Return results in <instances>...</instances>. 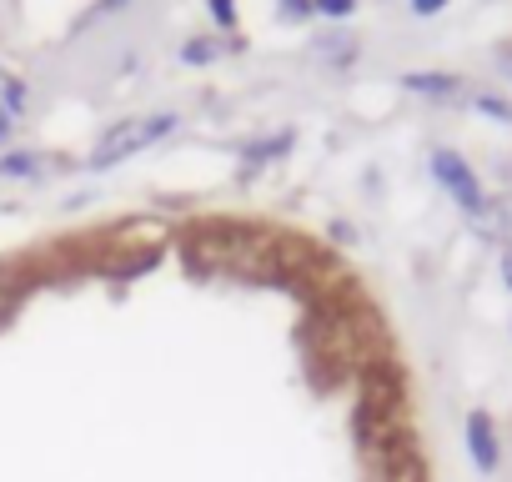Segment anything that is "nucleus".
Instances as JSON below:
<instances>
[{
    "instance_id": "2",
    "label": "nucleus",
    "mask_w": 512,
    "mask_h": 482,
    "mask_svg": "<svg viewBox=\"0 0 512 482\" xmlns=\"http://www.w3.org/2000/svg\"><path fill=\"white\" fill-rule=\"evenodd\" d=\"M427 171H432V181L447 191V201H452L462 216H477V211L487 206V186H482V176L472 171V161H467L462 151L437 146V151L427 156Z\"/></svg>"
},
{
    "instance_id": "20",
    "label": "nucleus",
    "mask_w": 512,
    "mask_h": 482,
    "mask_svg": "<svg viewBox=\"0 0 512 482\" xmlns=\"http://www.w3.org/2000/svg\"><path fill=\"white\" fill-rule=\"evenodd\" d=\"M332 236H337V241H357V231H352L347 221H332Z\"/></svg>"
},
{
    "instance_id": "11",
    "label": "nucleus",
    "mask_w": 512,
    "mask_h": 482,
    "mask_svg": "<svg viewBox=\"0 0 512 482\" xmlns=\"http://www.w3.org/2000/svg\"><path fill=\"white\" fill-rule=\"evenodd\" d=\"M357 6H362V0H312V16H322V21H352Z\"/></svg>"
},
{
    "instance_id": "5",
    "label": "nucleus",
    "mask_w": 512,
    "mask_h": 482,
    "mask_svg": "<svg viewBox=\"0 0 512 482\" xmlns=\"http://www.w3.org/2000/svg\"><path fill=\"white\" fill-rule=\"evenodd\" d=\"M292 146H297V131H292V126H287V131H272V136H256V141L241 146V166H246V171H262V166L282 161Z\"/></svg>"
},
{
    "instance_id": "12",
    "label": "nucleus",
    "mask_w": 512,
    "mask_h": 482,
    "mask_svg": "<svg viewBox=\"0 0 512 482\" xmlns=\"http://www.w3.org/2000/svg\"><path fill=\"white\" fill-rule=\"evenodd\" d=\"M206 16L216 31H236V0H206Z\"/></svg>"
},
{
    "instance_id": "17",
    "label": "nucleus",
    "mask_w": 512,
    "mask_h": 482,
    "mask_svg": "<svg viewBox=\"0 0 512 482\" xmlns=\"http://www.w3.org/2000/svg\"><path fill=\"white\" fill-rule=\"evenodd\" d=\"M497 272H502V287L512 292V247H502V257H497Z\"/></svg>"
},
{
    "instance_id": "1",
    "label": "nucleus",
    "mask_w": 512,
    "mask_h": 482,
    "mask_svg": "<svg viewBox=\"0 0 512 482\" xmlns=\"http://www.w3.org/2000/svg\"><path fill=\"white\" fill-rule=\"evenodd\" d=\"M176 126H181V116H176V111L121 116V121H111V126L96 136V146H91V156H86V171H111V166H121V161H131V156L151 151L156 141H166Z\"/></svg>"
},
{
    "instance_id": "6",
    "label": "nucleus",
    "mask_w": 512,
    "mask_h": 482,
    "mask_svg": "<svg viewBox=\"0 0 512 482\" xmlns=\"http://www.w3.org/2000/svg\"><path fill=\"white\" fill-rule=\"evenodd\" d=\"M0 176H6V181H41L46 176V156L31 151V146L0 151Z\"/></svg>"
},
{
    "instance_id": "7",
    "label": "nucleus",
    "mask_w": 512,
    "mask_h": 482,
    "mask_svg": "<svg viewBox=\"0 0 512 482\" xmlns=\"http://www.w3.org/2000/svg\"><path fill=\"white\" fill-rule=\"evenodd\" d=\"M221 51H246V41H216V36H191V41H186V46H181L176 56H181V66H191V71H196V66H211V61H216Z\"/></svg>"
},
{
    "instance_id": "14",
    "label": "nucleus",
    "mask_w": 512,
    "mask_h": 482,
    "mask_svg": "<svg viewBox=\"0 0 512 482\" xmlns=\"http://www.w3.org/2000/svg\"><path fill=\"white\" fill-rule=\"evenodd\" d=\"M126 6H131V0H96V6L86 11V26H91V21H106V16H116V11H126Z\"/></svg>"
},
{
    "instance_id": "4",
    "label": "nucleus",
    "mask_w": 512,
    "mask_h": 482,
    "mask_svg": "<svg viewBox=\"0 0 512 482\" xmlns=\"http://www.w3.org/2000/svg\"><path fill=\"white\" fill-rule=\"evenodd\" d=\"M402 91H412L422 101H462L467 96V81L457 71H407L402 76Z\"/></svg>"
},
{
    "instance_id": "3",
    "label": "nucleus",
    "mask_w": 512,
    "mask_h": 482,
    "mask_svg": "<svg viewBox=\"0 0 512 482\" xmlns=\"http://www.w3.org/2000/svg\"><path fill=\"white\" fill-rule=\"evenodd\" d=\"M462 442H467V457H472V467H477L482 477H492V472L502 467V432H497L492 412L472 407L467 422H462Z\"/></svg>"
},
{
    "instance_id": "16",
    "label": "nucleus",
    "mask_w": 512,
    "mask_h": 482,
    "mask_svg": "<svg viewBox=\"0 0 512 482\" xmlns=\"http://www.w3.org/2000/svg\"><path fill=\"white\" fill-rule=\"evenodd\" d=\"M407 6H412V16H422V21H427V16H442V11L452 6V0H407Z\"/></svg>"
},
{
    "instance_id": "9",
    "label": "nucleus",
    "mask_w": 512,
    "mask_h": 482,
    "mask_svg": "<svg viewBox=\"0 0 512 482\" xmlns=\"http://www.w3.org/2000/svg\"><path fill=\"white\" fill-rule=\"evenodd\" d=\"M26 106H31V86L21 76H11V71H0V111H6L11 121H21Z\"/></svg>"
},
{
    "instance_id": "8",
    "label": "nucleus",
    "mask_w": 512,
    "mask_h": 482,
    "mask_svg": "<svg viewBox=\"0 0 512 482\" xmlns=\"http://www.w3.org/2000/svg\"><path fill=\"white\" fill-rule=\"evenodd\" d=\"M312 51H317V61H327V66H352V61L362 56V46H357L352 36H342V31L322 36V41H317Z\"/></svg>"
},
{
    "instance_id": "18",
    "label": "nucleus",
    "mask_w": 512,
    "mask_h": 482,
    "mask_svg": "<svg viewBox=\"0 0 512 482\" xmlns=\"http://www.w3.org/2000/svg\"><path fill=\"white\" fill-rule=\"evenodd\" d=\"M497 66H502V76L512 81V41H502V46H497Z\"/></svg>"
},
{
    "instance_id": "10",
    "label": "nucleus",
    "mask_w": 512,
    "mask_h": 482,
    "mask_svg": "<svg viewBox=\"0 0 512 482\" xmlns=\"http://www.w3.org/2000/svg\"><path fill=\"white\" fill-rule=\"evenodd\" d=\"M472 111H477V116H487V121H497V126H512V101H507V96L477 91V96H472Z\"/></svg>"
},
{
    "instance_id": "15",
    "label": "nucleus",
    "mask_w": 512,
    "mask_h": 482,
    "mask_svg": "<svg viewBox=\"0 0 512 482\" xmlns=\"http://www.w3.org/2000/svg\"><path fill=\"white\" fill-rule=\"evenodd\" d=\"M11 312H16V287H11V277H0V327H6Z\"/></svg>"
},
{
    "instance_id": "13",
    "label": "nucleus",
    "mask_w": 512,
    "mask_h": 482,
    "mask_svg": "<svg viewBox=\"0 0 512 482\" xmlns=\"http://www.w3.org/2000/svg\"><path fill=\"white\" fill-rule=\"evenodd\" d=\"M277 16L302 26V21H312V0H277Z\"/></svg>"
},
{
    "instance_id": "19",
    "label": "nucleus",
    "mask_w": 512,
    "mask_h": 482,
    "mask_svg": "<svg viewBox=\"0 0 512 482\" xmlns=\"http://www.w3.org/2000/svg\"><path fill=\"white\" fill-rule=\"evenodd\" d=\"M11 136H16V121H11V116H6V111H0V146H6V141H11Z\"/></svg>"
}]
</instances>
